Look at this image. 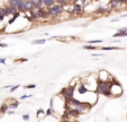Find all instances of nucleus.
<instances>
[{
    "mask_svg": "<svg viewBox=\"0 0 127 122\" xmlns=\"http://www.w3.org/2000/svg\"><path fill=\"white\" fill-rule=\"evenodd\" d=\"M27 61V59H18V60H16V62H26Z\"/></svg>",
    "mask_w": 127,
    "mask_h": 122,
    "instance_id": "33",
    "label": "nucleus"
},
{
    "mask_svg": "<svg viewBox=\"0 0 127 122\" xmlns=\"http://www.w3.org/2000/svg\"><path fill=\"white\" fill-rule=\"evenodd\" d=\"M3 18H5V16H3V15H1V14H0V22H2V20H3Z\"/></svg>",
    "mask_w": 127,
    "mask_h": 122,
    "instance_id": "38",
    "label": "nucleus"
},
{
    "mask_svg": "<svg viewBox=\"0 0 127 122\" xmlns=\"http://www.w3.org/2000/svg\"><path fill=\"white\" fill-rule=\"evenodd\" d=\"M122 3H125V0H110L109 1V8L110 9H118Z\"/></svg>",
    "mask_w": 127,
    "mask_h": 122,
    "instance_id": "7",
    "label": "nucleus"
},
{
    "mask_svg": "<svg viewBox=\"0 0 127 122\" xmlns=\"http://www.w3.org/2000/svg\"><path fill=\"white\" fill-rule=\"evenodd\" d=\"M55 1H56V3H58V5L63 6V7H65V6L69 5V1H67V0H55Z\"/></svg>",
    "mask_w": 127,
    "mask_h": 122,
    "instance_id": "20",
    "label": "nucleus"
},
{
    "mask_svg": "<svg viewBox=\"0 0 127 122\" xmlns=\"http://www.w3.org/2000/svg\"><path fill=\"white\" fill-rule=\"evenodd\" d=\"M17 2H18V0H8V5H9V7H12V8H16Z\"/></svg>",
    "mask_w": 127,
    "mask_h": 122,
    "instance_id": "23",
    "label": "nucleus"
},
{
    "mask_svg": "<svg viewBox=\"0 0 127 122\" xmlns=\"http://www.w3.org/2000/svg\"><path fill=\"white\" fill-rule=\"evenodd\" d=\"M32 94H28V95H23V96H20V100H26V98H29V97H32Z\"/></svg>",
    "mask_w": 127,
    "mask_h": 122,
    "instance_id": "30",
    "label": "nucleus"
},
{
    "mask_svg": "<svg viewBox=\"0 0 127 122\" xmlns=\"http://www.w3.org/2000/svg\"><path fill=\"white\" fill-rule=\"evenodd\" d=\"M7 113H8V114H15V111H12V110H8V111H7Z\"/></svg>",
    "mask_w": 127,
    "mask_h": 122,
    "instance_id": "37",
    "label": "nucleus"
},
{
    "mask_svg": "<svg viewBox=\"0 0 127 122\" xmlns=\"http://www.w3.org/2000/svg\"><path fill=\"white\" fill-rule=\"evenodd\" d=\"M36 117H37V119H43V118H46L45 117V111H44L43 109H38L37 112H36Z\"/></svg>",
    "mask_w": 127,
    "mask_h": 122,
    "instance_id": "16",
    "label": "nucleus"
},
{
    "mask_svg": "<svg viewBox=\"0 0 127 122\" xmlns=\"http://www.w3.org/2000/svg\"><path fill=\"white\" fill-rule=\"evenodd\" d=\"M0 14L5 16V8H0Z\"/></svg>",
    "mask_w": 127,
    "mask_h": 122,
    "instance_id": "36",
    "label": "nucleus"
},
{
    "mask_svg": "<svg viewBox=\"0 0 127 122\" xmlns=\"http://www.w3.org/2000/svg\"><path fill=\"white\" fill-rule=\"evenodd\" d=\"M8 111V105L6 103H2L1 104V106H0V118L2 117L3 114H6Z\"/></svg>",
    "mask_w": 127,
    "mask_h": 122,
    "instance_id": "13",
    "label": "nucleus"
},
{
    "mask_svg": "<svg viewBox=\"0 0 127 122\" xmlns=\"http://www.w3.org/2000/svg\"><path fill=\"white\" fill-rule=\"evenodd\" d=\"M0 63L5 65V63H6V58H1V59H0Z\"/></svg>",
    "mask_w": 127,
    "mask_h": 122,
    "instance_id": "34",
    "label": "nucleus"
},
{
    "mask_svg": "<svg viewBox=\"0 0 127 122\" xmlns=\"http://www.w3.org/2000/svg\"><path fill=\"white\" fill-rule=\"evenodd\" d=\"M33 5V8H36V9L38 10L41 8H43V2H42V0H29Z\"/></svg>",
    "mask_w": 127,
    "mask_h": 122,
    "instance_id": "10",
    "label": "nucleus"
},
{
    "mask_svg": "<svg viewBox=\"0 0 127 122\" xmlns=\"http://www.w3.org/2000/svg\"><path fill=\"white\" fill-rule=\"evenodd\" d=\"M122 94H123L122 86H120V84L116 79H114L113 85H111V88H110V96L111 97H118V96H122Z\"/></svg>",
    "mask_w": 127,
    "mask_h": 122,
    "instance_id": "2",
    "label": "nucleus"
},
{
    "mask_svg": "<svg viewBox=\"0 0 127 122\" xmlns=\"http://www.w3.org/2000/svg\"><path fill=\"white\" fill-rule=\"evenodd\" d=\"M82 48L84 49V50H96V46L95 45H91V44H87V45H83Z\"/></svg>",
    "mask_w": 127,
    "mask_h": 122,
    "instance_id": "25",
    "label": "nucleus"
},
{
    "mask_svg": "<svg viewBox=\"0 0 127 122\" xmlns=\"http://www.w3.org/2000/svg\"><path fill=\"white\" fill-rule=\"evenodd\" d=\"M125 3H126V5H127V0H125Z\"/></svg>",
    "mask_w": 127,
    "mask_h": 122,
    "instance_id": "42",
    "label": "nucleus"
},
{
    "mask_svg": "<svg viewBox=\"0 0 127 122\" xmlns=\"http://www.w3.org/2000/svg\"><path fill=\"white\" fill-rule=\"evenodd\" d=\"M22 118H23V120H24V121H28L31 117H29V114H24Z\"/></svg>",
    "mask_w": 127,
    "mask_h": 122,
    "instance_id": "31",
    "label": "nucleus"
},
{
    "mask_svg": "<svg viewBox=\"0 0 127 122\" xmlns=\"http://www.w3.org/2000/svg\"><path fill=\"white\" fill-rule=\"evenodd\" d=\"M63 10H64V7H63V6L58 5V3H54L52 7L47 8L48 15L52 16V17H56V16H59V15H61L63 12Z\"/></svg>",
    "mask_w": 127,
    "mask_h": 122,
    "instance_id": "3",
    "label": "nucleus"
},
{
    "mask_svg": "<svg viewBox=\"0 0 127 122\" xmlns=\"http://www.w3.org/2000/svg\"><path fill=\"white\" fill-rule=\"evenodd\" d=\"M34 8H33V5L29 0H26L24 1V11H32Z\"/></svg>",
    "mask_w": 127,
    "mask_h": 122,
    "instance_id": "12",
    "label": "nucleus"
},
{
    "mask_svg": "<svg viewBox=\"0 0 127 122\" xmlns=\"http://www.w3.org/2000/svg\"><path fill=\"white\" fill-rule=\"evenodd\" d=\"M108 11H109V9H108V8H103L102 6H99V7L97 8L96 10H95V14H97V15H103V14H107Z\"/></svg>",
    "mask_w": 127,
    "mask_h": 122,
    "instance_id": "11",
    "label": "nucleus"
},
{
    "mask_svg": "<svg viewBox=\"0 0 127 122\" xmlns=\"http://www.w3.org/2000/svg\"><path fill=\"white\" fill-rule=\"evenodd\" d=\"M114 79L115 78H113L111 75L109 74L108 71H106V70H100L99 74L97 75V80L102 81V83H105V81H113Z\"/></svg>",
    "mask_w": 127,
    "mask_h": 122,
    "instance_id": "4",
    "label": "nucleus"
},
{
    "mask_svg": "<svg viewBox=\"0 0 127 122\" xmlns=\"http://www.w3.org/2000/svg\"><path fill=\"white\" fill-rule=\"evenodd\" d=\"M10 102L11 103H6L8 105V110H16L18 106H19V101H17V100H15V98H10Z\"/></svg>",
    "mask_w": 127,
    "mask_h": 122,
    "instance_id": "9",
    "label": "nucleus"
},
{
    "mask_svg": "<svg viewBox=\"0 0 127 122\" xmlns=\"http://www.w3.org/2000/svg\"><path fill=\"white\" fill-rule=\"evenodd\" d=\"M67 1H69V2L70 1H72V2H77V1H79V0H67Z\"/></svg>",
    "mask_w": 127,
    "mask_h": 122,
    "instance_id": "40",
    "label": "nucleus"
},
{
    "mask_svg": "<svg viewBox=\"0 0 127 122\" xmlns=\"http://www.w3.org/2000/svg\"><path fill=\"white\" fill-rule=\"evenodd\" d=\"M42 2H43V6H45L46 8H50L54 5L55 0H42Z\"/></svg>",
    "mask_w": 127,
    "mask_h": 122,
    "instance_id": "15",
    "label": "nucleus"
},
{
    "mask_svg": "<svg viewBox=\"0 0 127 122\" xmlns=\"http://www.w3.org/2000/svg\"><path fill=\"white\" fill-rule=\"evenodd\" d=\"M36 15H37V18H41V19L47 18V17L50 16L48 12H47V9H43V8H41V9L37 10V11H36Z\"/></svg>",
    "mask_w": 127,
    "mask_h": 122,
    "instance_id": "8",
    "label": "nucleus"
},
{
    "mask_svg": "<svg viewBox=\"0 0 127 122\" xmlns=\"http://www.w3.org/2000/svg\"><path fill=\"white\" fill-rule=\"evenodd\" d=\"M119 48H116V46H103V48H100V50L102 51H113V50H118Z\"/></svg>",
    "mask_w": 127,
    "mask_h": 122,
    "instance_id": "21",
    "label": "nucleus"
},
{
    "mask_svg": "<svg viewBox=\"0 0 127 122\" xmlns=\"http://www.w3.org/2000/svg\"><path fill=\"white\" fill-rule=\"evenodd\" d=\"M70 12H71V14H82V12H83V7L78 2L72 3V9Z\"/></svg>",
    "mask_w": 127,
    "mask_h": 122,
    "instance_id": "6",
    "label": "nucleus"
},
{
    "mask_svg": "<svg viewBox=\"0 0 127 122\" xmlns=\"http://www.w3.org/2000/svg\"><path fill=\"white\" fill-rule=\"evenodd\" d=\"M127 33H122V32H117L114 34V37H126Z\"/></svg>",
    "mask_w": 127,
    "mask_h": 122,
    "instance_id": "24",
    "label": "nucleus"
},
{
    "mask_svg": "<svg viewBox=\"0 0 127 122\" xmlns=\"http://www.w3.org/2000/svg\"><path fill=\"white\" fill-rule=\"evenodd\" d=\"M8 46V44H6V43H1L0 42V48H7Z\"/></svg>",
    "mask_w": 127,
    "mask_h": 122,
    "instance_id": "35",
    "label": "nucleus"
},
{
    "mask_svg": "<svg viewBox=\"0 0 127 122\" xmlns=\"http://www.w3.org/2000/svg\"><path fill=\"white\" fill-rule=\"evenodd\" d=\"M19 15H20V12H19V11H18V12H16V14H15V15H12V18H11V19H9V22H8V25H11L12 23H14L15 20H16V18H17V17H19Z\"/></svg>",
    "mask_w": 127,
    "mask_h": 122,
    "instance_id": "19",
    "label": "nucleus"
},
{
    "mask_svg": "<svg viewBox=\"0 0 127 122\" xmlns=\"http://www.w3.org/2000/svg\"><path fill=\"white\" fill-rule=\"evenodd\" d=\"M118 32H122V33H127V27H123V28H119Z\"/></svg>",
    "mask_w": 127,
    "mask_h": 122,
    "instance_id": "32",
    "label": "nucleus"
},
{
    "mask_svg": "<svg viewBox=\"0 0 127 122\" xmlns=\"http://www.w3.org/2000/svg\"><path fill=\"white\" fill-rule=\"evenodd\" d=\"M113 81H105V83L98 81V83H97L96 93L98 94V95L110 96V88H111V85H113Z\"/></svg>",
    "mask_w": 127,
    "mask_h": 122,
    "instance_id": "1",
    "label": "nucleus"
},
{
    "mask_svg": "<svg viewBox=\"0 0 127 122\" xmlns=\"http://www.w3.org/2000/svg\"><path fill=\"white\" fill-rule=\"evenodd\" d=\"M29 12V15H31V18H32V20L33 19H37V15H36V11H34V10H32V11H28Z\"/></svg>",
    "mask_w": 127,
    "mask_h": 122,
    "instance_id": "27",
    "label": "nucleus"
},
{
    "mask_svg": "<svg viewBox=\"0 0 127 122\" xmlns=\"http://www.w3.org/2000/svg\"><path fill=\"white\" fill-rule=\"evenodd\" d=\"M24 88H25V89H34V88H36V85H35V84L25 85V86H24Z\"/></svg>",
    "mask_w": 127,
    "mask_h": 122,
    "instance_id": "28",
    "label": "nucleus"
},
{
    "mask_svg": "<svg viewBox=\"0 0 127 122\" xmlns=\"http://www.w3.org/2000/svg\"><path fill=\"white\" fill-rule=\"evenodd\" d=\"M91 1H97V0H91Z\"/></svg>",
    "mask_w": 127,
    "mask_h": 122,
    "instance_id": "43",
    "label": "nucleus"
},
{
    "mask_svg": "<svg viewBox=\"0 0 127 122\" xmlns=\"http://www.w3.org/2000/svg\"><path fill=\"white\" fill-rule=\"evenodd\" d=\"M101 43H102V40H90V41H88V44H91V45L101 44Z\"/></svg>",
    "mask_w": 127,
    "mask_h": 122,
    "instance_id": "22",
    "label": "nucleus"
},
{
    "mask_svg": "<svg viewBox=\"0 0 127 122\" xmlns=\"http://www.w3.org/2000/svg\"><path fill=\"white\" fill-rule=\"evenodd\" d=\"M75 87H77V92H78V94H80V95H84V94H87L88 92H90L88 88H87V86H86V84L83 83V80H82V81L80 80Z\"/></svg>",
    "mask_w": 127,
    "mask_h": 122,
    "instance_id": "5",
    "label": "nucleus"
},
{
    "mask_svg": "<svg viewBox=\"0 0 127 122\" xmlns=\"http://www.w3.org/2000/svg\"><path fill=\"white\" fill-rule=\"evenodd\" d=\"M46 43V40H44V38H42V40H34L33 42H32V44H34V45H42V44H45Z\"/></svg>",
    "mask_w": 127,
    "mask_h": 122,
    "instance_id": "18",
    "label": "nucleus"
},
{
    "mask_svg": "<svg viewBox=\"0 0 127 122\" xmlns=\"http://www.w3.org/2000/svg\"><path fill=\"white\" fill-rule=\"evenodd\" d=\"M81 80V78H74V79H72L71 81H70V84H69V86H71V87H74L75 88V86L78 85V83Z\"/></svg>",
    "mask_w": 127,
    "mask_h": 122,
    "instance_id": "17",
    "label": "nucleus"
},
{
    "mask_svg": "<svg viewBox=\"0 0 127 122\" xmlns=\"http://www.w3.org/2000/svg\"><path fill=\"white\" fill-rule=\"evenodd\" d=\"M53 114H54V112H53V110H52V109H50V108H48L47 110L45 111V117H51V115H53Z\"/></svg>",
    "mask_w": 127,
    "mask_h": 122,
    "instance_id": "26",
    "label": "nucleus"
},
{
    "mask_svg": "<svg viewBox=\"0 0 127 122\" xmlns=\"http://www.w3.org/2000/svg\"><path fill=\"white\" fill-rule=\"evenodd\" d=\"M24 1H25V0H18V2H17L16 9L18 10L19 12L24 11Z\"/></svg>",
    "mask_w": 127,
    "mask_h": 122,
    "instance_id": "14",
    "label": "nucleus"
},
{
    "mask_svg": "<svg viewBox=\"0 0 127 122\" xmlns=\"http://www.w3.org/2000/svg\"><path fill=\"white\" fill-rule=\"evenodd\" d=\"M118 20H119V18H115V19H113L111 22H114V23H115V22H118Z\"/></svg>",
    "mask_w": 127,
    "mask_h": 122,
    "instance_id": "39",
    "label": "nucleus"
},
{
    "mask_svg": "<svg viewBox=\"0 0 127 122\" xmlns=\"http://www.w3.org/2000/svg\"><path fill=\"white\" fill-rule=\"evenodd\" d=\"M122 17H127V14H125V15H123Z\"/></svg>",
    "mask_w": 127,
    "mask_h": 122,
    "instance_id": "41",
    "label": "nucleus"
},
{
    "mask_svg": "<svg viewBox=\"0 0 127 122\" xmlns=\"http://www.w3.org/2000/svg\"><path fill=\"white\" fill-rule=\"evenodd\" d=\"M62 122H65V121H62Z\"/></svg>",
    "mask_w": 127,
    "mask_h": 122,
    "instance_id": "44",
    "label": "nucleus"
},
{
    "mask_svg": "<svg viewBox=\"0 0 127 122\" xmlns=\"http://www.w3.org/2000/svg\"><path fill=\"white\" fill-rule=\"evenodd\" d=\"M19 87H20V85H15V86H11V88H10V93H14V92L17 91Z\"/></svg>",
    "mask_w": 127,
    "mask_h": 122,
    "instance_id": "29",
    "label": "nucleus"
}]
</instances>
